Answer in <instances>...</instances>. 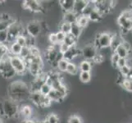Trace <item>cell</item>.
Masks as SVG:
<instances>
[{"label": "cell", "instance_id": "1", "mask_svg": "<svg viewBox=\"0 0 132 123\" xmlns=\"http://www.w3.org/2000/svg\"><path fill=\"white\" fill-rule=\"evenodd\" d=\"M7 92L8 94L7 99L17 103L18 104L24 102L26 99H29L30 94L29 85L20 79L13 80L8 85Z\"/></svg>", "mask_w": 132, "mask_h": 123}, {"label": "cell", "instance_id": "2", "mask_svg": "<svg viewBox=\"0 0 132 123\" xmlns=\"http://www.w3.org/2000/svg\"><path fill=\"white\" fill-rule=\"evenodd\" d=\"M3 115L5 116L7 119H15L19 115L20 106L17 103L12 100L6 99L2 103Z\"/></svg>", "mask_w": 132, "mask_h": 123}, {"label": "cell", "instance_id": "3", "mask_svg": "<svg viewBox=\"0 0 132 123\" xmlns=\"http://www.w3.org/2000/svg\"><path fill=\"white\" fill-rule=\"evenodd\" d=\"M7 45L12 43H14L16 39L21 35H26V29L22 26V24L19 21H15L9 26L7 30Z\"/></svg>", "mask_w": 132, "mask_h": 123}, {"label": "cell", "instance_id": "4", "mask_svg": "<svg viewBox=\"0 0 132 123\" xmlns=\"http://www.w3.org/2000/svg\"><path fill=\"white\" fill-rule=\"evenodd\" d=\"M113 34L110 32H102L96 35V37L94 39V43L93 44L98 49L108 48L110 47L112 38Z\"/></svg>", "mask_w": 132, "mask_h": 123}, {"label": "cell", "instance_id": "5", "mask_svg": "<svg viewBox=\"0 0 132 123\" xmlns=\"http://www.w3.org/2000/svg\"><path fill=\"white\" fill-rule=\"evenodd\" d=\"M26 34L30 37L36 39L43 32V26L41 22L38 20H31L26 26Z\"/></svg>", "mask_w": 132, "mask_h": 123}, {"label": "cell", "instance_id": "6", "mask_svg": "<svg viewBox=\"0 0 132 123\" xmlns=\"http://www.w3.org/2000/svg\"><path fill=\"white\" fill-rule=\"evenodd\" d=\"M10 63L12 69L16 71V75L23 76L28 71H27V66L26 62L19 56H10Z\"/></svg>", "mask_w": 132, "mask_h": 123}, {"label": "cell", "instance_id": "7", "mask_svg": "<svg viewBox=\"0 0 132 123\" xmlns=\"http://www.w3.org/2000/svg\"><path fill=\"white\" fill-rule=\"evenodd\" d=\"M22 7L24 10L30 11L31 13H39L42 12L44 9L41 1L38 0H26L23 1Z\"/></svg>", "mask_w": 132, "mask_h": 123}, {"label": "cell", "instance_id": "8", "mask_svg": "<svg viewBox=\"0 0 132 123\" xmlns=\"http://www.w3.org/2000/svg\"><path fill=\"white\" fill-rule=\"evenodd\" d=\"M47 80V72H42L39 76L34 77L29 85L30 92H39L40 88L44 84L46 83Z\"/></svg>", "mask_w": 132, "mask_h": 123}, {"label": "cell", "instance_id": "9", "mask_svg": "<svg viewBox=\"0 0 132 123\" xmlns=\"http://www.w3.org/2000/svg\"><path fill=\"white\" fill-rule=\"evenodd\" d=\"M98 52V48L94 44H86L81 48V56L83 57L84 60L93 61Z\"/></svg>", "mask_w": 132, "mask_h": 123}, {"label": "cell", "instance_id": "10", "mask_svg": "<svg viewBox=\"0 0 132 123\" xmlns=\"http://www.w3.org/2000/svg\"><path fill=\"white\" fill-rule=\"evenodd\" d=\"M81 56V48H79L77 46L71 47L68 51L62 54L63 59H65L67 62H72L75 58Z\"/></svg>", "mask_w": 132, "mask_h": 123}, {"label": "cell", "instance_id": "11", "mask_svg": "<svg viewBox=\"0 0 132 123\" xmlns=\"http://www.w3.org/2000/svg\"><path fill=\"white\" fill-rule=\"evenodd\" d=\"M32 116H33V110L30 105H28V104H23V105H21L20 107L18 117H21L22 118L21 121L26 119H30Z\"/></svg>", "mask_w": 132, "mask_h": 123}, {"label": "cell", "instance_id": "12", "mask_svg": "<svg viewBox=\"0 0 132 123\" xmlns=\"http://www.w3.org/2000/svg\"><path fill=\"white\" fill-rule=\"evenodd\" d=\"M10 53H7L0 60V75L12 69L10 63Z\"/></svg>", "mask_w": 132, "mask_h": 123}, {"label": "cell", "instance_id": "13", "mask_svg": "<svg viewBox=\"0 0 132 123\" xmlns=\"http://www.w3.org/2000/svg\"><path fill=\"white\" fill-rule=\"evenodd\" d=\"M89 1L87 0H75L74 7H73V12H75L77 16H80L82 14V12L85 7L87 6Z\"/></svg>", "mask_w": 132, "mask_h": 123}, {"label": "cell", "instance_id": "14", "mask_svg": "<svg viewBox=\"0 0 132 123\" xmlns=\"http://www.w3.org/2000/svg\"><path fill=\"white\" fill-rule=\"evenodd\" d=\"M43 98H44V95H42L39 92H30L29 99L34 105L41 108Z\"/></svg>", "mask_w": 132, "mask_h": 123}, {"label": "cell", "instance_id": "15", "mask_svg": "<svg viewBox=\"0 0 132 123\" xmlns=\"http://www.w3.org/2000/svg\"><path fill=\"white\" fill-rule=\"evenodd\" d=\"M58 3L63 13L73 11L75 0H61Z\"/></svg>", "mask_w": 132, "mask_h": 123}, {"label": "cell", "instance_id": "16", "mask_svg": "<svg viewBox=\"0 0 132 123\" xmlns=\"http://www.w3.org/2000/svg\"><path fill=\"white\" fill-rule=\"evenodd\" d=\"M79 16H77L75 12H65V13H62V21H64L67 22L68 24H75L76 23L77 21V18H78Z\"/></svg>", "mask_w": 132, "mask_h": 123}, {"label": "cell", "instance_id": "17", "mask_svg": "<svg viewBox=\"0 0 132 123\" xmlns=\"http://www.w3.org/2000/svg\"><path fill=\"white\" fill-rule=\"evenodd\" d=\"M89 21L94 22V23H97V22H99L103 20V15L100 12L97 8H95L94 10H93V12L90 13L89 16L88 17Z\"/></svg>", "mask_w": 132, "mask_h": 123}, {"label": "cell", "instance_id": "18", "mask_svg": "<svg viewBox=\"0 0 132 123\" xmlns=\"http://www.w3.org/2000/svg\"><path fill=\"white\" fill-rule=\"evenodd\" d=\"M7 46H8L9 53H10L12 56H19L20 55L22 48L18 44L14 42V43L8 44Z\"/></svg>", "mask_w": 132, "mask_h": 123}, {"label": "cell", "instance_id": "19", "mask_svg": "<svg viewBox=\"0 0 132 123\" xmlns=\"http://www.w3.org/2000/svg\"><path fill=\"white\" fill-rule=\"evenodd\" d=\"M48 97L50 99L52 102H56V103H62L64 99H63L57 90L52 89V90L50 91V93L48 94Z\"/></svg>", "mask_w": 132, "mask_h": 123}, {"label": "cell", "instance_id": "20", "mask_svg": "<svg viewBox=\"0 0 132 123\" xmlns=\"http://www.w3.org/2000/svg\"><path fill=\"white\" fill-rule=\"evenodd\" d=\"M114 53H116L119 58H126V59H128L129 56H130V52L128 51L127 49H126L121 44H120L116 49Z\"/></svg>", "mask_w": 132, "mask_h": 123}, {"label": "cell", "instance_id": "21", "mask_svg": "<svg viewBox=\"0 0 132 123\" xmlns=\"http://www.w3.org/2000/svg\"><path fill=\"white\" fill-rule=\"evenodd\" d=\"M82 32H83V29H81L80 27L78 25H77L76 23L71 25L70 34L72 36H74L76 39H79V38L81 36V35H82Z\"/></svg>", "mask_w": 132, "mask_h": 123}, {"label": "cell", "instance_id": "22", "mask_svg": "<svg viewBox=\"0 0 132 123\" xmlns=\"http://www.w3.org/2000/svg\"><path fill=\"white\" fill-rule=\"evenodd\" d=\"M78 67L80 71L82 72H90L92 71V64H91L90 61H87V60L81 61Z\"/></svg>", "mask_w": 132, "mask_h": 123}, {"label": "cell", "instance_id": "23", "mask_svg": "<svg viewBox=\"0 0 132 123\" xmlns=\"http://www.w3.org/2000/svg\"><path fill=\"white\" fill-rule=\"evenodd\" d=\"M76 24L78 25L81 29H85L86 27H88L89 24V20L87 17H85L80 15L77 18V21H76Z\"/></svg>", "mask_w": 132, "mask_h": 123}, {"label": "cell", "instance_id": "24", "mask_svg": "<svg viewBox=\"0 0 132 123\" xmlns=\"http://www.w3.org/2000/svg\"><path fill=\"white\" fill-rule=\"evenodd\" d=\"M78 71H79V67H77V65L75 62H70L68 63V66L67 68V71H66L67 74H69L71 76H76L77 73H78Z\"/></svg>", "mask_w": 132, "mask_h": 123}, {"label": "cell", "instance_id": "25", "mask_svg": "<svg viewBox=\"0 0 132 123\" xmlns=\"http://www.w3.org/2000/svg\"><path fill=\"white\" fill-rule=\"evenodd\" d=\"M77 42H78V39H76L74 36H72L71 34H68L66 35L65 37V39L63 41V43L66 44L67 46H69L70 48L71 47H74V46H76L77 44Z\"/></svg>", "mask_w": 132, "mask_h": 123}, {"label": "cell", "instance_id": "26", "mask_svg": "<svg viewBox=\"0 0 132 123\" xmlns=\"http://www.w3.org/2000/svg\"><path fill=\"white\" fill-rule=\"evenodd\" d=\"M96 8L95 7V4H94V1H89L87 6L85 7V8L84 9V11L82 12V16H85V17H89V14L91 12H93V10Z\"/></svg>", "mask_w": 132, "mask_h": 123}, {"label": "cell", "instance_id": "27", "mask_svg": "<svg viewBox=\"0 0 132 123\" xmlns=\"http://www.w3.org/2000/svg\"><path fill=\"white\" fill-rule=\"evenodd\" d=\"M92 78V75H91V72H82L80 71L79 74V79L80 82H82L84 84H87L91 80Z\"/></svg>", "mask_w": 132, "mask_h": 123}, {"label": "cell", "instance_id": "28", "mask_svg": "<svg viewBox=\"0 0 132 123\" xmlns=\"http://www.w3.org/2000/svg\"><path fill=\"white\" fill-rule=\"evenodd\" d=\"M68 63H69V62H67V60H65V59L62 58V59H61L60 61L57 62L56 68L58 70L59 72H66L67 66H68Z\"/></svg>", "mask_w": 132, "mask_h": 123}, {"label": "cell", "instance_id": "29", "mask_svg": "<svg viewBox=\"0 0 132 123\" xmlns=\"http://www.w3.org/2000/svg\"><path fill=\"white\" fill-rule=\"evenodd\" d=\"M71 24H68L67 22H64V21H62L60 24H59V30L62 31V33H64L66 35L70 34L71 32Z\"/></svg>", "mask_w": 132, "mask_h": 123}, {"label": "cell", "instance_id": "30", "mask_svg": "<svg viewBox=\"0 0 132 123\" xmlns=\"http://www.w3.org/2000/svg\"><path fill=\"white\" fill-rule=\"evenodd\" d=\"M30 48H28V47L22 48L19 57L23 59L24 61H26L30 58Z\"/></svg>", "mask_w": 132, "mask_h": 123}, {"label": "cell", "instance_id": "31", "mask_svg": "<svg viewBox=\"0 0 132 123\" xmlns=\"http://www.w3.org/2000/svg\"><path fill=\"white\" fill-rule=\"evenodd\" d=\"M52 90L51 85H48V83H45L42 85V87L39 89V93L44 96H48V94L50 93V91Z\"/></svg>", "mask_w": 132, "mask_h": 123}, {"label": "cell", "instance_id": "32", "mask_svg": "<svg viewBox=\"0 0 132 123\" xmlns=\"http://www.w3.org/2000/svg\"><path fill=\"white\" fill-rule=\"evenodd\" d=\"M46 120L48 121V123H59V117L56 113L53 112H50L46 116Z\"/></svg>", "mask_w": 132, "mask_h": 123}, {"label": "cell", "instance_id": "33", "mask_svg": "<svg viewBox=\"0 0 132 123\" xmlns=\"http://www.w3.org/2000/svg\"><path fill=\"white\" fill-rule=\"evenodd\" d=\"M16 76V71L12 69L10 71H8L7 72H5V73H3L1 74V76H2V78L3 79H5V80H11V79H13L14 77Z\"/></svg>", "mask_w": 132, "mask_h": 123}, {"label": "cell", "instance_id": "34", "mask_svg": "<svg viewBox=\"0 0 132 123\" xmlns=\"http://www.w3.org/2000/svg\"><path fill=\"white\" fill-rule=\"evenodd\" d=\"M15 42L16 44H19L21 48L26 47V35H19L16 39Z\"/></svg>", "mask_w": 132, "mask_h": 123}, {"label": "cell", "instance_id": "35", "mask_svg": "<svg viewBox=\"0 0 132 123\" xmlns=\"http://www.w3.org/2000/svg\"><path fill=\"white\" fill-rule=\"evenodd\" d=\"M16 20H12L10 21H0V31H7V28L9 27L12 22H14Z\"/></svg>", "mask_w": 132, "mask_h": 123}, {"label": "cell", "instance_id": "36", "mask_svg": "<svg viewBox=\"0 0 132 123\" xmlns=\"http://www.w3.org/2000/svg\"><path fill=\"white\" fill-rule=\"evenodd\" d=\"M48 41L49 42L50 45H55V44H58L57 39V36H56V33H54V32L49 33L48 36Z\"/></svg>", "mask_w": 132, "mask_h": 123}, {"label": "cell", "instance_id": "37", "mask_svg": "<svg viewBox=\"0 0 132 123\" xmlns=\"http://www.w3.org/2000/svg\"><path fill=\"white\" fill-rule=\"evenodd\" d=\"M119 70H120V73H121V75L122 76H123V77H125V78H126L127 76L129 75L130 71V66L129 64H127V65H126L125 67L120 68Z\"/></svg>", "mask_w": 132, "mask_h": 123}, {"label": "cell", "instance_id": "38", "mask_svg": "<svg viewBox=\"0 0 132 123\" xmlns=\"http://www.w3.org/2000/svg\"><path fill=\"white\" fill-rule=\"evenodd\" d=\"M119 56L117 55L116 53L113 52L112 54L111 55V63H112V66L115 68H117V62L118 60H119Z\"/></svg>", "mask_w": 132, "mask_h": 123}, {"label": "cell", "instance_id": "39", "mask_svg": "<svg viewBox=\"0 0 132 123\" xmlns=\"http://www.w3.org/2000/svg\"><path fill=\"white\" fill-rule=\"evenodd\" d=\"M104 59H105V57H104L101 53L98 52V53L96 54V56H95L93 59V62L94 63H97V64H100V63H102Z\"/></svg>", "mask_w": 132, "mask_h": 123}, {"label": "cell", "instance_id": "40", "mask_svg": "<svg viewBox=\"0 0 132 123\" xmlns=\"http://www.w3.org/2000/svg\"><path fill=\"white\" fill-rule=\"evenodd\" d=\"M67 123H83L81 118L79 116L72 115L67 120Z\"/></svg>", "mask_w": 132, "mask_h": 123}, {"label": "cell", "instance_id": "41", "mask_svg": "<svg viewBox=\"0 0 132 123\" xmlns=\"http://www.w3.org/2000/svg\"><path fill=\"white\" fill-rule=\"evenodd\" d=\"M0 44H7V31H0Z\"/></svg>", "mask_w": 132, "mask_h": 123}, {"label": "cell", "instance_id": "42", "mask_svg": "<svg viewBox=\"0 0 132 123\" xmlns=\"http://www.w3.org/2000/svg\"><path fill=\"white\" fill-rule=\"evenodd\" d=\"M56 36H57V39L58 44H62V43H63V41L65 39L66 35L64 33H62V31L57 30L56 32Z\"/></svg>", "mask_w": 132, "mask_h": 123}, {"label": "cell", "instance_id": "43", "mask_svg": "<svg viewBox=\"0 0 132 123\" xmlns=\"http://www.w3.org/2000/svg\"><path fill=\"white\" fill-rule=\"evenodd\" d=\"M127 64H128V59L120 58L119 60H118V62H117V68L118 69H120V68L125 67Z\"/></svg>", "mask_w": 132, "mask_h": 123}, {"label": "cell", "instance_id": "44", "mask_svg": "<svg viewBox=\"0 0 132 123\" xmlns=\"http://www.w3.org/2000/svg\"><path fill=\"white\" fill-rule=\"evenodd\" d=\"M70 48L69 46H67V45L64 43H62V44H59V52L61 53H65L66 52L68 51V49Z\"/></svg>", "mask_w": 132, "mask_h": 123}, {"label": "cell", "instance_id": "45", "mask_svg": "<svg viewBox=\"0 0 132 123\" xmlns=\"http://www.w3.org/2000/svg\"><path fill=\"white\" fill-rule=\"evenodd\" d=\"M21 123H38V121H36L35 119H32V118H30V119H26V120L21 121Z\"/></svg>", "mask_w": 132, "mask_h": 123}, {"label": "cell", "instance_id": "46", "mask_svg": "<svg viewBox=\"0 0 132 123\" xmlns=\"http://www.w3.org/2000/svg\"><path fill=\"white\" fill-rule=\"evenodd\" d=\"M39 123H48V121L46 120V118H44V119L41 120L40 121H39Z\"/></svg>", "mask_w": 132, "mask_h": 123}, {"label": "cell", "instance_id": "47", "mask_svg": "<svg viewBox=\"0 0 132 123\" xmlns=\"http://www.w3.org/2000/svg\"><path fill=\"white\" fill-rule=\"evenodd\" d=\"M130 10L132 12V1H131V3H130Z\"/></svg>", "mask_w": 132, "mask_h": 123}, {"label": "cell", "instance_id": "48", "mask_svg": "<svg viewBox=\"0 0 132 123\" xmlns=\"http://www.w3.org/2000/svg\"><path fill=\"white\" fill-rule=\"evenodd\" d=\"M0 123H3V120L1 119V118H0Z\"/></svg>", "mask_w": 132, "mask_h": 123}, {"label": "cell", "instance_id": "49", "mask_svg": "<svg viewBox=\"0 0 132 123\" xmlns=\"http://www.w3.org/2000/svg\"><path fill=\"white\" fill-rule=\"evenodd\" d=\"M131 32H132V30H131Z\"/></svg>", "mask_w": 132, "mask_h": 123}, {"label": "cell", "instance_id": "50", "mask_svg": "<svg viewBox=\"0 0 132 123\" xmlns=\"http://www.w3.org/2000/svg\"><path fill=\"white\" fill-rule=\"evenodd\" d=\"M38 123H39V121H38Z\"/></svg>", "mask_w": 132, "mask_h": 123}]
</instances>
